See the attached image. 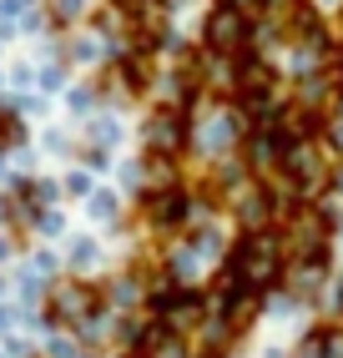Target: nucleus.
I'll return each instance as SVG.
<instances>
[{
    "label": "nucleus",
    "mask_w": 343,
    "mask_h": 358,
    "mask_svg": "<svg viewBox=\"0 0 343 358\" xmlns=\"http://www.w3.org/2000/svg\"><path fill=\"white\" fill-rule=\"evenodd\" d=\"M136 212H141V222L146 232H157V237H177L182 227H192V182L187 177H172V182H152L141 197H132Z\"/></svg>",
    "instance_id": "f257e3e1"
},
{
    "label": "nucleus",
    "mask_w": 343,
    "mask_h": 358,
    "mask_svg": "<svg viewBox=\"0 0 343 358\" xmlns=\"http://www.w3.org/2000/svg\"><path fill=\"white\" fill-rule=\"evenodd\" d=\"M197 45L212 56H237L253 45V10L237 6V0H212L202 10V26H197Z\"/></svg>",
    "instance_id": "f03ea898"
},
{
    "label": "nucleus",
    "mask_w": 343,
    "mask_h": 358,
    "mask_svg": "<svg viewBox=\"0 0 343 358\" xmlns=\"http://www.w3.org/2000/svg\"><path fill=\"white\" fill-rule=\"evenodd\" d=\"M141 152H167V157H182L192 152V106H172L162 101L157 111H146L141 122Z\"/></svg>",
    "instance_id": "7ed1b4c3"
},
{
    "label": "nucleus",
    "mask_w": 343,
    "mask_h": 358,
    "mask_svg": "<svg viewBox=\"0 0 343 358\" xmlns=\"http://www.w3.org/2000/svg\"><path fill=\"white\" fill-rule=\"evenodd\" d=\"M81 136L91 147H116V141H127V122H121V111H96V116H86Z\"/></svg>",
    "instance_id": "20e7f679"
},
{
    "label": "nucleus",
    "mask_w": 343,
    "mask_h": 358,
    "mask_svg": "<svg viewBox=\"0 0 343 358\" xmlns=\"http://www.w3.org/2000/svg\"><path fill=\"white\" fill-rule=\"evenodd\" d=\"M121 207H127V197L116 192V187H96V192L81 202V212L91 222H102V227H116V217H121Z\"/></svg>",
    "instance_id": "39448f33"
},
{
    "label": "nucleus",
    "mask_w": 343,
    "mask_h": 358,
    "mask_svg": "<svg viewBox=\"0 0 343 358\" xmlns=\"http://www.w3.org/2000/svg\"><path fill=\"white\" fill-rule=\"evenodd\" d=\"M66 111L71 116H76V122H86V116H96V111H102V81H71L66 86Z\"/></svg>",
    "instance_id": "423d86ee"
},
{
    "label": "nucleus",
    "mask_w": 343,
    "mask_h": 358,
    "mask_svg": "<svg viewBox=\"0 0 343 358\" xmlns=\"http://www.w3.org/2000/svg\"><path fill=\"white\" fill-rule=\"evenodd\" d=\"M293 358H343V343H338V333L323 323V328H313L308 338L293 348Z\"/></svg>",
    "instance_id": "0eeeda50"
},
{
    "label": "nucleus",
    "mask_w": 343,
    "mask_h": 358,
    "mask_svg": "<svg viewBox=\"0 0 343 358\" xmlns=\"http://www.w3.org/2000/svg\"><path fill=\"white\" fill-rule=\"evenodd\" d=\"M102 257H106V248H102V237H96V232H81L76 243H71V252H66V262H71V273L102 268Z\"/></svg>",
    "instance_id": "6e6552de"
},
{
    "label": "nucleus",
    "mask_w": 343,
    "mask_h": 358,
    "mask_svg": "<svg viewBox=\"0 0 343 358\" xmlns=\"http://www.w3.org/2000/svg\"><path fill=\"white\" fill-rule=\"evenodd\" d=\"M26 202L36 207V212H46V207H61V177H26Z\"/></svg>",
    "instance_id": "1a4fd4ad"
},
{
    "label": "nucleus",
    "mask_w": 343,
    "mask_h": 358,
    "mask_svg": "<svg viewBox=\"0 0 343 358\" xmlns=\"http://www.w3.org/2000/svg\"><path fill=\"white\" fill-rule=\"evenodd\" d=\"M111 172H116V192H121V197H141V192H146V166H141V157L116 162Z\"/></svg>",
    "instance_id": "9d476101"
},
{
    "label": "nucleus",
    "mask_w": 343,
    "mask_h": 358,
    "mask_svg": "<svg viewBox=\"0 0 343 358\" xmlns=\"http://www.w3.org/2000/svg\"><path fill=\"white\" fill-rule=\"evenodd\" d=\"M31 131H26V116H15L6 101H0V152H15V147H26Z\"/></svg>",
    "instance_id": "9b49d317"
},
{
    "label": "nucleus",
    "mask_w": 343,
    "mask_h": 358,
    "mask_svg": "<svg viewBox=\"0 0 343 358\" xmlns=\"http://www.w3.org/2000/svg\"><path fill=\"white\" fill-rule=\"evenodd\" d=\"M6 106H10L15 116H26V122H46V116H51V96H41L36 86H31V91H15Z\"/></svg>",
    "instance_id": "f8f14e48"
},
{
    "label": "nucleus",
    "mask_w": 343,
    "mask_h": 358,
    "mask_svg": "<svg viewBox=\"0 0 343 358\" xmlns=\"http://www.w3.org/2000/svg\"><path fill=\"white\" fill-rule=\"evenodd\" d=\"M71 86V66L66 61H51V66H36V91L41 96H56V91Z\"/></svg>",
    "instance_id": "ddd939ff"
},
{
    "label": "nucleus",
    "mask_w": 343,
    "mask_h": 358,
    "mask_svg": "<svg viewBox=\"0 0 343 358\" xmlns=\"http://www.w3.org/2000/svg\"><path fill=\"white\" fill-rule=\"evenodd\" d=\"M96 192V177L86 172V166H76V172H66L61 177V197H76V202H86Z\"/></svg>",
    "instance_id": "4468645a"
},
{
    "label": "nucleus",
    "mask_w": 343,
    "mask_h": 358,
    "mask_svg": "<svg viewBox=\"0 0 343 358\" xmlns=\"http://www.w3.org/2000/svg\"><path fill=\"white\" fill-rule=\"evenodd\" d=\"M86 6H91V0H51L46 10L56 15V26H61V31H71V26H76V20L86 15Z\"/></svg>",
    "instance_id": "2eb2a0df"
},
{
    "label": "nucleus",
    "mask_w": 343,
    "mask_h": 358,
    "mask_svg": "<svg viewBox=\"0 0 343 358\" xmlns=\"http://www.w3.org/2000/svg\"><path fill=\"white\" fill-rule=\"evenodd\" d=\"M31 232H36V237H61V232H66V212H61V207H46V212H36Z\"/></svg>",
    "instance_id": "dca6fc26"
},
{
    "label": "nucleus",
    "mask_w": 343,
    "mask_h": 358,
    "mask_svg": "<svg viewBox=\"0 0 343 358\" xmlns=\"http://www.w3.org/2000/svg\"><path fill=\"white\" fill-rule=\"evenodd\" d=\"M6 86H10V91H31V86H36V66H31V61H10V66H6Z\"/></svg>",
    "instance_id": "f3484780"
},
{
    "label": "nucleus",
    "mask_w": 343,
    "mask_h": 358,
    "mask_svg": "<svg viewBox=\"0 0 343 358\" xmlns=\"http://www.w3.org/2000/svg\"><path fill=\"white\" fill-rule=\"evenodd\" d=\"M81 166L96 177V172H111L116 157H111V147H81Z\"/></svg>",
    "instance_id": "a211bd4d"
},
{
    "label": "nucleus",
    "mask_w": 343,
    "mask_h": 358,
    "mask_svg": "<svg viewBox=\"0 0 343 358\" xmlns=\"http://www.w3.org/2000/svg\"><path fill=\"white\" fill-rule=\"evenodd\" d=\"M26 268H31L41 282H56V273H61V257H56V252H31V262H26Z\"/></svg>",
    "instance_id": "6ab92c4d"
},
{
    "label": "nucleus",
    "mask_w": 343,
    "mask_h": 358,
    "mask_svg": "<svg viewBox=\"0 0 343 358\" xmlns=\"http://www.w3.org/2000/svg\"><path fill=\"white\" fill-rule=\"evenodd\" d=\"M41 152L46 157H71V136L66 131H41Z\"/></svg>",
    "instance_id": "aec40b11"
},
{
    "label": "nucleus",
    "mask_w": 343,
    "mask_h": 358,
    "mask_svg": "<svg viewBox=\"0 0 343 358\" xmlns=\"http://www.w3.org/2000/svg\"><path fill=\"white\" fill-rule=\"evenodd\" d=\"M293 0H253V20H278Z\"/></svg>",
    "instance_id": "412c9836"
},
{
    "label": "nucleus",
    "mask_w": 343,
    "mask_h": 358,
    "mask_svg": "<svg viewBox=\"0 0 343 358\" xmlns=\"http://www.w3.org/2000/svg\"><path fill=\"white\" fill-rule=\"evenodd\" d=\"M46 358H76V338H51L46 343Z\"/></svg>",
    "instance_id": "4be33fe9"
},
{
    "label": "nucleus",
    "mask_w": 343,
    "mask_h": 358,
    "mask_svg": "<svg viewBox=\"0 0 343 358\" xmlns=\"http://www.w3.org/2000/svg\"><path fill=\"white\" fill-rule=\"evenodd\" d=\"M15 318H20V308H10V303H0V338L15 328Z\"/></svg>",
    "instance_id": "5701e85b"
},
{
    "label": "nucleus",
    "mask_w": 343,
    "mask_h": 358,
    "mask_svg": "<svg viewBox=\"0 0 343 358\" xmlns=\"http://www.w3.org/2000/svg\"><path fill=\"white\" fill-rule=\"evenodd\" d=\"M333 96H343V51L333 56Z\"/></svg>",
    "instance_id": "b1692460"
},
{
    "label": "nucleus",
    "mask_w": 343,
    "mask_h": 358,
    "mask_svg": "<svg viewBox=\"0 0 343 358\" xmlns=\"http://www.w3.org/2000/svg\"><path fill=\"white\" fill-rule=\"evenodd\" d=\"M10 257H15V243H10V237H0V268H6Z\"/></svg>",
    "instance_id": "393cba45"
},
{
    "label": "nucleus",
    "mask_w": 343,
    "mask_h": 358,
    "mask_svg": "<svg viewBox=\"0 0 343 358\" xmlns=\"http://www.w3.org/2000/svg\"><path fill=\"white\" fill-rule=\"evenodd\" d=\"M15 31H10V20H0V51H6V41H10Z\"/></svg>",
    "instance_id": "a878e982"
},
{
    "label": "nucleus",
    "mask_w": 343,
    "mask_h": 358,
    "mask_svg": "<svg viewBox=\"0 0 343 358\" xmlns=\"http://www.w3.org/2000/svg\"><path fill=\"white\" fill-rule=\"evenodd\" d=\"M10 177H15V172H10V166H6V152H0V187H6Z\"/></svg>",
    "instance_id": "bb28decb"
},
{
    "label": "nucleus",
    "mask_w": 343,
    "mask_h": 358,
    "mask_svg": "<svg viewBox=\"0 0 343 358\" xmlns=\"http://www.w3.org/2000/svg\"><path fill=\"white\" fill-rule=\"evenodd\" d=\"M6 293H10V278H0V298H6Z\"/></svg>",
    "instance_id": "cd10ccee"
},
{
    "label": "nucleus",
    "mask_w": 343,
    "mask_h": 358,
    "mask_svg": "<svg viewBox=\"0 0 343 358\" xmlns=\"http://www.w3.org/2000/svg\"><path fill=\"white\" fill-rule=\"evenodd\" d=\"M333 237H338V243H343V217H338V227H333Z\"/></svg>",
    "instance_id": "c85d7f7f"
},
{
    "label": "nucleus",
    "mask_w": 343,
    "mask_h": 358,
    "mask_svg": "<svg viewBox=\"0 0 343 358\" xmlns=\"http://www.w3.org/2000/svg\"><path fill=\"white\" fill-rule=\"evenodd\" d=\"M338 313H343V282H338Z\"/></svg>",
    "instance_id": "c756f323"
},
{
    "label": "nucleus",
    "mask_w": 343,
    "mask_h": 358,
    "mask_svg": "<svg viewBox=\"0 0 343 358\" xmlns=\"http://www.w3.org/2000/svg\"><path fill=\"white\" fill-rule=\"evenodd\" d=\"M26 6H41V0H26Z\"/></svg>",
    "instance_id": "7c9ffc66"
},
{
    "label": "nucleus",
    "mask_w": 343,
    "mask_h": 358,
    "mask_svg": "<svg viewBox=\"0 0 343 358\" xmlns=\"http://www.w3.org/2000/svg\"><path fill=\"white\" fill-rule=\"evenodd\" d=\"M0 358H6V348H0Z\"/></svg>",
    "instance_id": "2f4dec72"
}]
</instances>
